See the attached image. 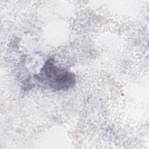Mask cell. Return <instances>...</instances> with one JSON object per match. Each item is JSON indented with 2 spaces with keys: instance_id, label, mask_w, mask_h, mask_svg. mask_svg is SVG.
<instances>
[{
  "instance_id": "6da1fadb",
  "label": "cell",
  "mask_w": 149,
  "mask_h": 149,
  "mask_svg": "<svg viewBox=\"0 0 149 149\" xmlns=\"http://www.w3.org/2000/svg\"><path fill=\"white\" fill-rule=\"evenodd\" d=\"M37 78L42 84L56 90H68L75 83L74 74L56 66L51 58L46 61Z\"/></svg>"
}]
</instances>
